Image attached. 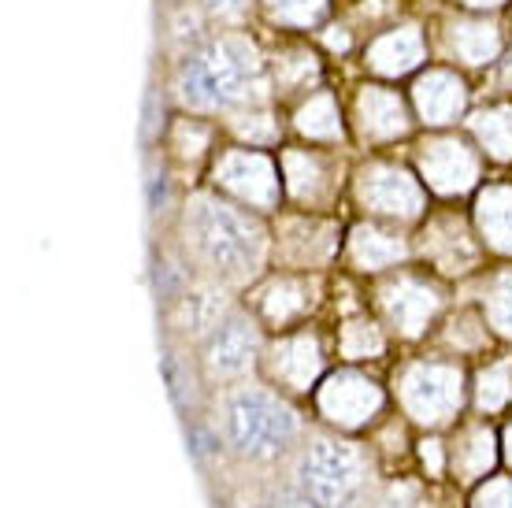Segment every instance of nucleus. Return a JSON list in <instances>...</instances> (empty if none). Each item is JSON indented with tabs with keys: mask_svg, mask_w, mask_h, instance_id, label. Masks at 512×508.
I'll return each mask as SVG.
<instances>
[{
	"mask_svg": "<svg viewBox=\"0 0 512 508\" xmlns=\"http://www.w3.org/2000/svg\"><path fill=\"white\" fill-rule=\"evenodd\" d=\"M171 89L186 112L219 115L253 104L264 89L260 56L238 34H219L182 52Z\"/></svg>",
	"mask_w": 512,
	"mask_h": 508,
	"instance_id": "f257e3e1",
	"label": "nucleus"
},
{
	"mask_svg": "<svg viewBox=\"0 0 512 508\" xmlns=\"http://www.w3.org/2000/svg\"><path fill=\"white\" fill-rule=\"evenodd\" d=\"M182 242L216 282H249L264 267L268 234L249 212L219 197H193L182 212Z\"/></svg>",
	"mask_w": 512,
	"mask_h": 508,
	"instance_id": "f03ea898",
	"label": "nucleus"
},
{
	"mask_svg": "<svg viewBox=\"0 0 512 508\" xmlns=\"http://www.w3.org/2000/svg\"><path fill=\"white\" fill-rule=\"evenodd\" d=\"M223 438L242 460L268 464L297 442V412L264 386H234L223 397Z\"/></svg>",
	"mask_w": 512,
	"mask_h": 508,
	"instance_id": "7ed1b4c3",
	"label": "nucleus"
},
{
	"mask_svg": "<svg viewBox=\"0 0 512 508\" xmlns=\"http://www.w3.org/2000/svg\"><path fill=\"white\" fill-rule=\"evenodd\" d=\"M294 483L320 508H349L368 486V464L353 445L312 438L297 457Z\"/></svg>",
	"mask_w": 512,
	"mask_h": 508,
	"instance_id": "20e7f679",
	"label": "nucleus"
},
{
	"mask_svg": "<svg viewBox=\"0 0 512 508\" xmlns=\"http://www.w3.org/2000/svg\"><path fill=\"white\" fill-rule=\"evenodd\" d=\"M256 356H260V331H256V323L238 316V312H227L208 331L205 349H201V364H205L208 379L234 382L256 368Z\"/></svg>",
	"mask_w": 512,
	"mask_h": 508,
	"instance_id": "39448f33",
	"label": "nucleus"
},
{
	"mask_svg": "<svg viewBox=\"0 0 512 508\" xmlns=\"http://www.w3.org/2000/svg\"><path fill=\"white\" fill-rule=\"evenodd\" d=\"M401 401L412 420L446 423L461 408V371L449 364H416L401 379Z\"/></svg>",
	"mask_w": 512,
	"mask_h": 508,
	"instance_id": "423d86ee",
	"label": "nucleus"
},
{
	"mask_svg": "<svg viewBox=\"0 0 512 508\" xmlns=\"http://www.w3.org/2000/svg\"><path fill=\"white\" fill-rule=\"evenodd\" d=\"M216 182L256 208H271L279 201V171L268 156L253 149H231L223 156L216 164Z\"/></svg>",
	"mask_w": 512,
	"mask_h": 508,
	"instance_id": "0eeeda50",
	"label": "nucleus"
},
{
	"mask_svg": "<svg viewBox=\"0 0 512 508\" xmlns=\"http://www.w3.org/2000/svg\"><path fill=\"white\" fill-rule=\"evenodd\" d=\"M360 201L368 204L372 212L394 219H416L423 212V190L420 182L390 164H375L360 175Z\"/></svg>",
	"mask_w": 512,
	"mask_h": 508,
	"instance_id": "6e6552de",
	"label": "nucleus"
},
{
	"mask_svg": "<svg viewBox=\"0 0 512 508\" xmlns=\"http://www.w3.org/2000/svg\"><path fill=\"white\" fill-rule=\"evenodd\" d=\"M320 408L323 416L338 423V427H360V423H368L383 408V390L372 379H364V375L338 371V375L323 382Z\"/></svg>",
	"mask_w": 512,
	"mask_h": 508,
	"instance_id": "1a4fd4ad",
	"label": "nucleus"
},
{
	"mask_svg": "<svg viewBox=\"0 0 512 508\" xmlns=\"http://www.w3.org/2000/svg\"><path fill=\"white\" fill-rule=\"evenodd\" d=\"M423 178L427 186L438 193H464L475 186L479 164H475L472 149H464L461 141H431L420 156Z\"/></svg>",
	"mask_w": 512,
	"mask_h": 508,
	"instance_id": "9d476101",
	"label": "nucleus"
},
{
	"mask_svg": "<svg viewBox=\"0 0 512 508\" xmlns=\"http://www.w3.org/2000/svg\"><path fill=\"white\" fill-rule=\"evenodd\" d=\"M383 312L390 316V323H397L401 334H420L438 312V297L423 282L397 279L383 290Z\"/></svg>",
	"mask_w": 512,
	"mask_h": 508,
	"instance_id": "9b49d317",
	"label": "nucleus"
},
{
	"mask_svg": "<svg viewBox=\"0 0 512 508\" xmlns=\"http://www.w3.org/2000/svg\"><path fill=\"white\" fill-rule=\"evenodd\" d=\"M227 316V297L216 286V279L205 286H193L171 305V327L182 338H208V331L216 327L219 319Z\"/></svg>",
	"mask_w": 512,
	"mask_h": 508,
	"instance_id": "f8f14e48",
	"label": "nucleus"
},
{
	"mask_svg": "<svg viewBox=\"0 0 512 508\" xmlns=\"http://www.w3.org/2000/svg\"><path fill=\"white\" fill-rule=\"evenodd\" d=\"M320 368H323L320 345L312 342V338H305V334L301 338H282L271 349V360H268L271 379L290 386V390H308L312 382L320 379Z\"/></svg>",
	"mask_w": 512,
	"mask_h": 508,
	"instance_id": "ddd939ff",
	"label": "nucleus"
},
{
	"mask_svg": "<svg viewBox=\"0 0 512 508\" xmlns=\"http://www.w3.org/2000/svg\"><path fill=\"white\" fill-rule=\"evenodd\" d=\"M412 97H416L423 123H435V127L453 123L464 112V82L457 75H449V71L423 75L416 82V89H412Z\"/></svg>",
	"mask_w": 512,
	"mask_h": 508,
	"instance_id": "4468645a",
	"label": "nucleus"
},
{
	"mask_svg": "<svg viewBox=\"0 0 512 508\" xmlns=\"http://www.w3.org/2000/svg\"><path fill=\"white\" fill-rule=\"evenodd\" d=\"M357 119H360V134L364 138H397L409 130V115H405V104L397 93L390 89H364L357 101Z\"/></svg>",
	"mask_w": 512,
	"mask_h": 508,
	"instance_id": "2eb2a0df",
	"label": "nucleus"
},
{
	"mask_svg": "<svg viewBox=\"0 0 512 508\" xmlns=\"http://www.w3.org/2000/svg\"><path fill=\"white\" fill-rule=\"evenodd\" d=\"M423 60V34L416 26H401L390 30L383 38H375V45L368 49V67L379 75H405Z\"/></svg>",
	"mask_w": 512,
	"mask_h": 508,
	"instance_id": "dca6fc26",
	"label": "nucleus"
},
{
	"mask_svg": "<svg viewBox=\"0 0 512 508\" xmlns=\"http://www.w3.org/2000/svg\"><path fill=\"white\" fill-rule=\"evenodd\" d=\"M479 227L498 253H512V190L509 186H490L479 197Z\"/></svg>",
	"mask_w": 512,
	"mask_h": 508,
	"instance_id": "f3484780",
	"label": "nucleus"
},
{
	"mask_svg": "<svg viewBox=\"0 0 512 508\" xmlns=\"http://www.w3.org/2000/svg\"><path fill=\"white\" fill-rule=\"evenodd\" d=\"M349 249H353V260H357L360 267H368V271H379V267H390V264H397V260H405V242L379 227H360L357 234H353Z\"/></svg>",
	"mask_w": 512,
	"mask_h": 508,
	"instance_id": "a211bd4d",
	"label": "nucleus"
},
{
	"mask_svg": "<svg viewBox=\"0 0 512 508\" xmlns=\"http://www.w3.org/2000/svg\"><path fill=\"white\" fill-rule=\"evenodd\" d=\"M449 45H453V52L461 56L464 64H487V60H494V56H498V49H501L498 30H494V26H487V23L453 26Z\"/></svg>",
	"mask_w": 512,
	"mask_h": 508,
	"instance_id": "6ab92c4d",
	"label": "nucleus"
},
{
	"mask_svg": "<svg viewBox=\"0 0 512 508\" xmlns=\"http://www.w3.org/2000/svg\"><path fill=\"white\" fill-rule=\"evenodd\" d=\"M297 130L316 141L342 138V119H338V108H334L331 93H316V97L297 112Z\"/></svg>",
	"mask_w": 512,
	"mask_h": 508,
	"instance_id": "aec40b11",
	"label": "nucleus"
},
{
	"mask_svg": "<svg viewBox=\"0 0 512 508\" xmlns=\"http://www.w3.org/2000/svg\"><path fill=\"white\" fill-rule=\"evenodd\" d=\"M286 167V182H290V193H294L297 201H316L323 193V164L316 156H305V153H286L282 160Z\"/></svg>",
	"mask_w": 512,
	"mask_h": 508,
	"instance_id": "412c9836",
	"label": "nucleus"
},
{
	"mask_svg": "<svg viewBox=\"0 0 512 508\" xmlns=\"http://www.w3.org/2000/svg\"><path fill=\"white\" fill-rule=\"evenodd\" d=\"M490 464H494V438H490V431L475 427L457 445V468L464 471V479H479L490 471Z\"/></svg>",
	"mask_w": 512,
	"mask_h": 508,
	"instance_id": "4be33fe9",
	"label": "nucleus"
},
{
	"mask_svg": "<svg viewBox=\"0 0 512 508\" xmlns=\"http://www.w3.org/2000/svg\"><path fill=\"white\" fill-rule=\"evenodd\" d=\"M475 134L483 138L490 156L512 160V112H483L475 119Z\"/></svg>",
	"mask_w": 512,
	"mask_h": 508,
	"instance_id": "5701e85b",
	"label": "nucleus"
},
{
	"mask_svg": "<svg viewBox=\"0 0 512 508\" xmlns=\"http://www.w3.org/2000/svg\"><path fill=\"white\" fill-rule=\"evenodd\" d=\"M308 290L301 286V282H275L268 290V297H264V312H268L271 319H279V323H286V319L301 316L308 308Z\"/></svg>",
	"mask_w": 512,
	"mask_h": 508,
	"instance_id": "b1692460",
	"label": "nucleus"
},
{
	"mask_svg": "<svg viewBox=\"0 0 512 508\" xmlns=\"http://www.w3.org/2000/svg\"><path fill=\"white\" fill-rule=\"evenodd\" d=\"M160 368H164L167 390H171V401H175V408H179V412H190V405H193V371H190V364H186L175 349H164V356H160Z\"/></svg>",
	"mask_w": 512,
	"mask_h": 508,
	"instance_id": "393cba45",
	"label": "nucleus"
},
{
	"mask_svg": "<svg viewBox=\"0 0 512 508\" xmlns=\"http://www.w3.org/2000/svg\"><path fill=\"white\" fill-rule=\"evenodd\" d=\"M268 15L286 26H312L327 12V0H264Z\"/></svg>",
	"mask_w": 512,
	"mask_h": 508,
	"instance_id": "a878e982",
	"label": "nucleus"
},
{
	"mask_svg": "<svg viewBox=\"0 0 512 508\" xmlns=\"http://www.w3.org/2000/svg\"><path fill=\"white\" fill-rule=\"evenodd\" d=\"M487 319L494 331L512 338V275H501L487 293Z\"/></svg>",
	"mask_w": 512,
	"mask_h": 508,
	"instance_id": "bb28decb",
	"label": "nucleus"
},
{
	"mask_svg": "<svg viewBox=\"0 0 512 508\" xmlns=\"http://www.w3.org/2000/svg\"><path fill=\"white\" fill-rule=\"evenodd\" d=\"M190 290V275H186V267L179 260H156V297L164 301V305H175L182 293Z\"/></svg>",
	"mask_w": 512,
	"mask_h": 508,
	"instance_id": "cd10ccee",
	"label": "nucleus"
},
{
	"mask_svg": "<svg viewBox=\"0 0 512 508\" xmlns=\"http://www.w3.org/2000/svg\"><path fill=\"white\" fill-rule=\"evenodd\" d=\"M234 134L245 138L249 145H271V141H279V127H275V119L268 112H245L234 119Z\"/></svg>",
	"mask_w": 512,
	"mask_h": 508,
	"instance_id": "c85d7f7f",
	"label": "nucleus"
},
{
	"mask_svg": "<svg viewBox=\"0 0 512 508\" xmlns=\"http://www.w3.org/2000/svg\"><path fill=\"white\" fill-rule=\"evenodd\" d=\"M342 349L353 360H364V356H379L383 353V338L375 331L372 323H349L346 338H342Z\"/></svg>",
	"mask_w": 512,
	"mask_h": 508,
	"instance_id": "c756f323",
	"label": "nucleus"
},
{
	"mask_svg": "<svg viewBox=\"0 0 512 508\" xmlns=\"http://www.w3.org/2000/svg\"><path fill=\"white\" fill-rule=\"evenodd\" d=\"M512 394V371L509 368H487L479 375V405L501 408Z\"/></svg>",
	"mask_w": 512,
	"mask_h": 508,
	"instance_id": "7c9ffc66",
	"label": "nucleus"
},
{
	"mask_svg": "<svg viewBox=\"0 0 512 508\" xmlns=\"http://www.w3.org/2000/svg\"><path fill=\"white\" fill-rule=\"evenodd\" d=\"M475 508H512V479H494L479 490Z\"/></svg>",
	"mask_w": 512,
	"mask_h": 508,
	"instance_id": "2f4dec72",
	"label": "nucleus"
},
{
	"mask_svg": "<svg viewBox=\"0 0 512 508\" xmlns=\"http://www.w3.org/2000/svg\"><path fill=\"white\" fill-rule=\"evenodd\" d=\"M160 123H164V97H160V89L153 86L149 93H145V123H141V134H145V141L156 138Z\"/></svg>",
	"mask_w": 512,
	"mask_h": 508,
	"instance_id": "473e14b6",
	"label": "nucleus"
},
{
	"mask_svg": "<svg viewBox=\"0 0 512 508\" xmlns=\"http://www.w3.org/2000/svg\"><path fill=\"white\" fill-rule=\"evenodd\" d=\"M264 508H320V505H316V501H312V497L294 483L290 490H275V494L264 501Z\"/></svg>",
	"mask_w": 512,
	"mask_h": 508,
	"instance_id": "72a5a7b5",
	"label": "nucleus"
},
{
	"mask_svg": "<svg viewBox=\"0 0 512 508\" xmlns=\"http://www.w3.org/2000/svg\"><path fill=\"white\" fill-rule=\"evenodd\" d=\"M167 208V171L164 167H149V212H164Z\"/></svg>",
	"mask_w": 512,
	"mask_h": 508,
	"instance_id": "f704fd0d",
	"label": "nucleus"
},
{
	"mask_svg": "<svg viewBox=\"0 0 512 508\" xmlns=\"http://www.w3.org/2000/svg\"><path fill=\"white\" fill-rule=\"evenodd\" d=\"M201 12H208L212 19H238L249 8V0H197Z\"/></svg>",
	"mask_w": 512,
	"mask_h": 508,
	"instance_id": "c9c22d12",
	"label": "nucleus"
},
{
	"mask_svg": "<svg viewBox=\"0 0 512 508\" xmlns=\"http://www.w3.org/2000/svg\"><path fill=\"white\" fill-rule=\"evenodd\" d=\"M186 442H190V453H193V457H208V453H216L219 438H216V434L201 431V427H190Z\"/></svg>",
	"mask_w": 512,
	"mask_h": 508,
	"instance_id": "e433bc0d",
	"label": "nucleus"
},
{
	"mask_svg": "<svg viewBox=\"0 0 512 508\" xmlns=\"http://www.w3.org/2000/svg\"><path fill=\"white\" fill-rule=\"evenodd\" d=\"M375 508H416V505H412L409 494H397V490H394V494H386Z\"/></svg>",
	"mask_w": 512,
	"mask_h": 508,
	"instance_id": "4c0bfd02",
	"label": "nucleus"
},
{
	"mask_svg": "<svg viewBox=\"0 0 512 508\" xmlns=\"http://www.w3.org/2000/svg\"><path fill=\"white\" fill-rule=\"evenodd\" d=\"M461 4H472V8H498L501 0H461Z\"/></svg>",
	"mask_w": 512,
	"mask_h": 508,
	"instance_id": "58836bf2",
	"label": "nucleus"
},
{
	"mask_svg": "<svg viewBox=\"0 0 512 508\" xmlns=\"http://www.w3.org/2000/svg\"><path fill=\"white\" fill-rule=\"evenodd\" d=\"M509 460H512V427H509Z\"/></svg>",
	"mask_w": 512,
	"mask_h": 508,
	"instance_id": "ea45409f",
	"label": "nucleus"
}]
</instances>
